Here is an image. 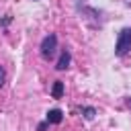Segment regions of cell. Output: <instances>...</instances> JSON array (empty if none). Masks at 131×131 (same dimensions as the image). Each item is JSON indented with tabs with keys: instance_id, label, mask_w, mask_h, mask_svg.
Instances as JSON below:
<instances>
[{
	"instance_id": "1",
	"label": "cell",
	"mask_w": 131,
	"mask_h": 131,
	"mask_svg": "<svg viewBox=\"0 0 131 131\" xmlns=\"http://www.w3.org/2000/svg\"><path fill=\"white\" fill-rule=\"evenodd\" d=\"M131 49V27H125L119 37H117V43H115V55H125L127 51Z\"/></svg>"
},
{
	"instance_id": "2",
	"label": "cell",
	"mask_w": 131,
	"mask_h": 131,
	"mask_svg": "<svg viewBox=\"0 0 131 131\" xmlns=\"http://www.w3.org/2000/svg\"><path fill=\"white\" fill-rule=\"evenodd\" d=\"M55 49H57V35L55 33L45 35L43 41H41V55H43V59H53Z\"/></svg>"
},
{
	"instance_id": "3",
	"label": "cell",
	"mask_w": 131,
	"mask_h": 131,
	"mask_svg": "<svg viewBox=\"0 0 131 131\" xmlns=\"http://www.w3.org/2000/svg\"><path fill=\"white\" fill-rule=\"evenodd\" d=\"M61 119H63V113L59 111V108H51V111H47V123L49 125H57V123H61Z\"/></svg>"
},
{
	"instance_id": "4",
	"label": "cell",
	"mask_w": 131,
	"mask_h": 131,
	"mask_svg": "<svg viewBox=\"0 0 131 131\" xmlns=\"http://www.w3.org/2000/svg\"><path fill=\"white\" fill-rule=\"evenodd\" d=\"M70 61H72V57H70V51H61V55H59V61H57V66H55V70L63 72L66 68H70Z\"/></svg>"
},
{
	"instance_id": "5",
	"label": "cell",
	"mask_w": 131,
	"mask_h": 131,
	"mask_svg": "<svg viewBox=\"0 0 131 131\" xmlns=\"http://www.w3.org/2000/svg\"><path fill=\"white\" fill-rule=\"evenodd\" d=\"M51 96H53V98H61V96H63V82H61V80H55V82H53Z\"/></svg>"
},
{
	"instance_id": "6",
	"label": "cell",
	"mask_w": 131,
	"mask_h": 131,
	"mask_svg": "<svg viewBox=\"0 0 131 131\" xmlns=\"http://www.w3.org/2000/svg\"><path fill=\"white\" fill-rule=\"evenodd\" d=\"M82 115H84V119L92 121V119H94V115H96V111H94L92 106H84V108H82Z\"/></svg>"
},
{
	"instance_id": "7",
	"label": "cell",
	"mask_w": 131,
	"mask_h": 131,
	"mask_svg": "<svg viewBox=\"0 0 131 131\" xmlns=\"http://www.w3.org/2000/svg\"><path fill=\"white\" fill-rule=\"evenodd\" d=\"M4 80H6V74H4V70L0 68V86H4Z\"/></svg>"
},
{
	"instance_id": "8",
	"label": "cell",
	"mask_w": 131,
	"mask_h": 131,
	"mask_svg": "<svg viewBox=\"0 0 131 131\" xmlns=\"http://www.w3.org/2000/svg\"><path fill=\"white\" fill-rule=\"evenodd\" d=\"M47 125H49L47 121H45V123H39V127H37V131H45V129H47Z\"/></svg>"
},
{
	"instance_id": "9",
	"label": "cell",
	"mask_w": 131,
	"mask_h": 131,
	"mask_svg": "<svg viewBox=\"0 0 131 131\" xmlns=\"http://www.w3.org/2000/svg\"><path fill=\"white\" fill-rule=\"evenodd\" d=\"M127 106H129V108H131V98H127Z\"/></svg>"
}]
</instances>
